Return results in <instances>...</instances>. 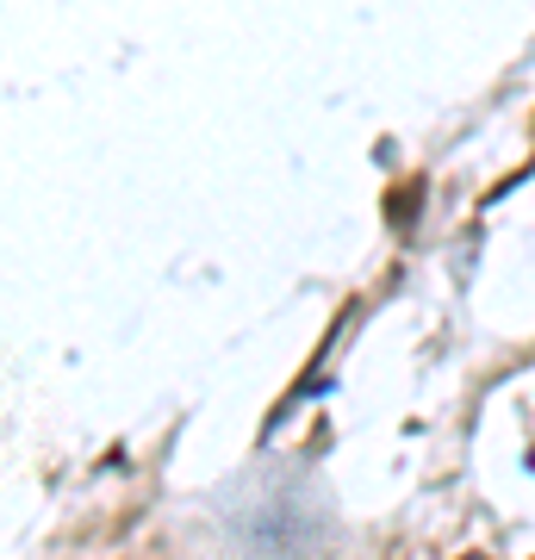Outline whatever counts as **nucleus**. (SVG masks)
I'll return each mask as SVG.
<instances>
[{
    "mask_svg": "<svg viewBox=\"0 0 535 560\" xmlns=\"http://www.w3.org/2000/svg\"><path fill=\"white\" fill-rule=\"evenodd\" d=\"M467 560H486V555H467Z\"/></svg>",
    "mask_w": 535,
    "mask_h": 560,
    "instance_id": "nucleus-1",
    "label": "nucleus"
}]
</instances>
